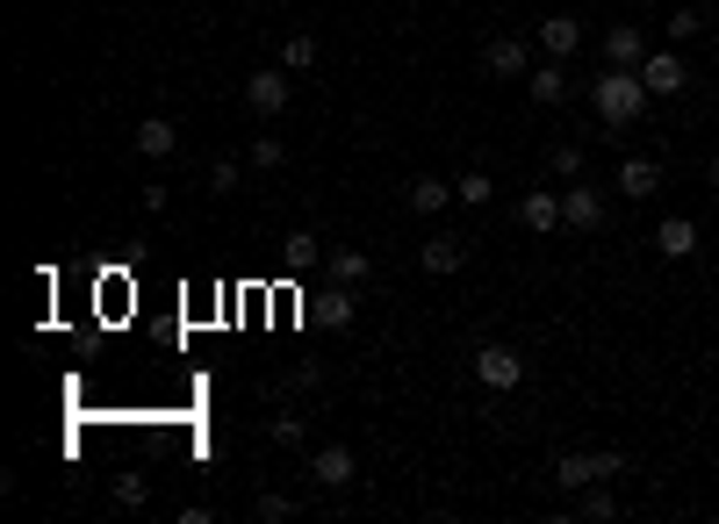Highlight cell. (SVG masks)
Segmentation results:
<instances>
[{"mask_svg": "<svg viewBox=\"0 0 719 524\" xmlns=\"http://www.w3.org/2000/svg\"><path fill=\"white\" fill-rule=\"evenodd\" d=\"M353 474H360L353 445L331 439V445H317V453H310V482H317V488H353Z\"/></svg>", "mask_w": 719, "mask_h": 524, "instance_id": "cell-7", "label": "cell"}, {"mask_svg": "<svg viewBox=\"0 0 719 524\" xmlns=\"http://www.w3.org/2000/svg\"><path fill=\"white\" fill-rule=\"evenodd\" d=\"M476 381L489 395H511V389H526V360L511 345H476Z\"/></svg>", "mask_w": 719, "mask_h": 524, "instance_id": "cell-4", "label": "cell"}, {"mask_svg": "<svg viewBox=\"0 0 719 524\" xmlns=\"http://www.w3.org/2000/svg\"><path fill=\"white\" fill-rule=\"evenodd\" d=\"M640 80H648V94H655V101H677L683 87H691V66L677 58V43H662V51L640 58Z\"/></svg>", "mask_w": 719, "mask_h": 524, "instance_id": "cell-5", "label": "cell"}, {"mask_svg": "<svg viewBox=\"0 0 719 524\" xmlns=\"http://www.w3.org/2000/svg\"><path fill=\"white\" fill-rule=\"evenodd\" d=\"M453 202H461V194H453L439 173H418V180L403 188V209H410V215H447Z\"/></svg>", "mask_w": 719, "mask_h": 524, "instance_id": "cell-11", "label": "cell"}, {"mask_svg": "<svg viewBox=\"0 0 719 524\" xmlns=\"http://www.w3.org/2000/svg\"><path fill=\"white\" fill-rule=\"evenodd\" d=\"M453 194H461V209H489V194H497V180H489L482 165H476V173H461V180H453Z\"/></svg>", "mask_w": 719, "mask_h": 524, "instance_id": "cell-25", "label": "cell"}, {"mask_svg": "<svg viewBox=\"0 0 719 524\" xmlns=\"http://www.w3.org/2000/svg\"><path fill=\"white\" fill-rule=\"evenodd\" d=\"M273 445H288V453H302V445H310V424H302L296 410H281V417H273Z\"/></svg>", "mask_w": 719, "mask_h": 524, "instance_id": "cell-28", "label": "cell"}, {"mask_svg": "<svg viewBox=\"0 0 719 524\" xmlns=\"http://www.w3.org/2000/svg\"><path fill=\"white\" fill-rule=\"evenodd\" d=\"M317 66V37L310 29H288L281 37V72H310Z\"/></svg>", "mask_w": 719, "mask_h": 524, "instance_id": "cell-21", "label": "cell"}, {"mask_svg": "<svg viewBox=\"0 0 719 524\" xmlns=\"http://www.w3.org/2000/svg\"><path fill=\"white\" fill-rule=\"evenodd\" d=\"M281 259H288V273H324V244H317V230H288Z\"/></svg>", "mask_w": 719, "mask_h": 524, "instance_id": "cell-19", "label": "cell"}, {"mask_svg": "<svg viewBox=\"0 0 719 524\" xmlns=\"http://www.w3.org/2000/svg\"><path fill=\"white\" fill-rule=\"evenodd\" d=\"M482 72H497V80H526V72H532V43L489 37V43H482Z\"/></svg>", "mask_w": 719, "mask_h": 524, "instance_id": "cell-9", "label": "cell"}, {"mask_svg": "<svg viewBox=\"0 0 719 524\" xmlns=\"http://www.w3.org/2000/svg\"><path fill=\"white\" fill-rule=\"evenodd\" d=\"M626 474V453L611 445H590V453H561L555 460V488H590V482H619Z\"/></svg>", "mask_w": 719, "mask_h": 524, "instance_id": "cell-2", "label": "cell"}, {"mask_svg": "<svg viewBox=\"0 0 719 524\" xmlns=\"http://www.w3.org/2000/svg\"><path fill=\"white\" fill-rule=\"evenodd\" d=\"M461 238H425L418 244V273H432V281H447V273H461Z\"/></svg>", "mask_w": 719, "mask_h": 524, "instance_id": "cell-17", "label": "cell"}, {"mask_svg": "<svg viewBox=\"0 0 719 524\" xmlns=\"http://www.w3.org/2000/svg\"><path fill=\"white\" fill-rule=\"evenodd\" d=\"M288 94H296V87H288V72H273V66H259L252 80H244V108H252V115H281L288 108Z\"/></svg>", "mask_w": 719, "mask_h": 524, "instance_id": "cell-8", "label": "cell"}, {"mask_svg": "<svg viewBox=\"0 0 719 524\" xmlns=\"http://www.w3.org/2000/svg\"><path fill=\"white\" fill-rule=\"evenodd\" d=\"M252 517H267V524H288V517H296V503H288V496H259V503H252Z\"/></svg>", "mask_w": 719, "mask_h": 524, "instance_id": "cell-30", "label": "cell"}, {"mask_svg": "<svg viewBox=\"0 0 719 524\" xmlns=\"http://www.w3.org/2000/svg\"><path fill=\"white\" fill-rule=\"evenodd\" d=\"M137 202H144V215H159L166 202H173V194H166V188H159V180H144V194H137Z\"/></svg>", "mask_w": 719, "mask_h": 524, "instance_id": "cell-32", "label": "cell"}, {"mask_svg": "<svg viewBox=\"0 0 719 524\" xmlns=\"http://www.w3.org/2000/svg\"><path fill=\"white\" fill-rule=\"evenodd\" d=\"M281 159H288L281 137H252V144H244V165H259V173H281Z\"/></svg>", "mask_w": 719, "mask_h": 524, "instance_id": "cell-24", "label": "cell"}, {"mask_svg": "<svg viewBox=\"0 0 719 524\" xmlns=\"http://www.w3.org/2000/svg\"><path fill=\"white\" fill-rule=\"evenodd\" d=\"M518 223H526V230H540V238H547V230H561V194H555V188L518 194Z\"/></svg>", "mask_w": 719, "mask_h": 524, "instance_id": "cell-14", "label": "cell"}, {"mask_svg": "<svg viewBox=\"0 0 719 524\" xmlns=\"http://www.w3.org/2000/svg\"><path fill=\"white\" fill-rule=\"evenodd\" d=\"M130 151H144V159H173V151H180V130L166 115H144V122H137V137H130Z\"/></svg>", "mask_w": 719, "mask_h": 524, "instance_id": "cell-16", "label": "cell"}, {"mask_svg": "<svg viewBox=\"0 0 719 524\" xmlns=\"http://www.w3.org/2000/svg\"><path fill=\"white\" fill-rule=\"evenodd\" d=\"M605 215H611V194L598 188V180H569L561 188V230H605Z\"/></svg>", "mask_w": 719, "mask_h": 524, "instance_id": "cell-3", "label": "cell"}, {"mask_svg": "<svg viewBox=\"0 0 719 524\" xmlns=\"http://www.w3.org/2000/svg\"><path fill=\"white\" fill-rule=\"evenodd\" d=\"M576 517H590V524H605V517H619V496H605L598 482L583 488V496H576Z\"/></svg>", "mask_w": 719, "mask_h": 524, "instance_id": "cell-26", "label": "cell"}, {"mask_svg": "<svg viewBox=\"0 0 719 524\" xmlns=\"http://www.w3.org/2000/svg\"><path fill=\"white\" fill-rule=\"evenodd\" d=\"M691 37H712V14L706 8H677V14H669V43H691Z\"/></svg>", "mask_w": 719, "mask_h": 524, "instance_id": "cell-23", "label": "cell"}, {"mask_svg": "<svg viewBox=\"0 0 719 524\" xmlns=\"http://www.w3.org/2000/svg\"><path fill=\"white\" fill-rule=\"evenodd\" d=\"M281 389H288V395H317V366H288Z\"/></svg>", "mask_w": 719, "mask_h": 524, "instance_id": "cell-31", "label": "cell"}, {"mask_svg": "<svg viewBox=\"0 0 719 524\" xmlns=\"http://www.w3.org/2000/svg\"><path fill=\"white\" fill-rule=\"evenodd\" d=\"M706 188L719 194V151H712V159H706Z\"/></svg>", "mask_w": 719, "mask_h": 524, "instance_id": "cell-33", "label": "cell"}, {"mask_svg": "<svg viewBox=\"0 0 719 524\" xmlns=\"http://www.w3.org/2000/svg\"><path fill=\"white\" fill-rule=\"evenodd\" d=\"M655 252L662 259H691L698 252V223L691 215H662V223H655Z\"/></svg>", "mask_w": 719, "mask_h": 524, "instance_id": "cell-15", "label": "cell"}, {"mask_svg": "<svg viewBox=\"0 0 719 524\" xmlns=\"http://www.w3.org/2000/svg\"><path fill=\"white\" fill-rule=\"evenodd\" d=\"M712 37H719V8H712Z\"/></svg>", "mask_w": 719, "mask_h": 524, "instance_id": "cell-34", "label": "cell"}, {"mask_svg": "<svg viewBox=\"0 0 719 524\" xmlns=\"http://www.w3.org/2000/svg\"><path fill=\"white\" fill-rule=\"evenodd\" d=\"M526 94H532V108H569L576 94H583V87L569 80V66H561V58H547V66L526 72Z\"/></svg>", "mask_w": 719, "mask_h": 524, "instance_id": "cell-6", "label": "cell"}, {"mask_svg": "<svg viewBox=\"0 0 719 524\" xmlns=\"http://www.w3.org/2000/svg\"><path fill=\"white\" fill-rule=\"evenodd\" d=\"M648 51H655V43L640 37V29H626V22H611V29H605V66H640Z\"/></svg>", "mask_w": 719, "mask_h": 524, "instance_id": "cell-18", "label": "cell"}, {"mask_svg": "<svg viewBox=\"0 0 719 524\" xmlns=\"http://www.w3.org/2000/svg\"><path fill=\"white\" fill-rule=\"evenodd\" d=\"M547 173H561V180H583V144L555 137V144H547Z\"/></svg>", "mask_w": 719, "mask_h": 524, "instance_id": "cell-22", "label": "cell"}, {"mask_svg": "<svg viewBox=\"0 0 719 524\" xmlns=\"http://www.w3.org/2000/svg\"><path fill=\"white\" fill-rule=\"evenodd\" d=\"M244 159H209V194H238Z\"/></svg>", "mask_w": 719, "mask_h": 524, "instance_id": "cell-29", "label": "cell"}, {"mask_svg": "<svg viewBox=\"0 0 719 524\" xmlns=\"http://www.w3.org/2000/svg\"><path fill=\"white\" fill-rule=\"evenodd\" d=\"M540 51L569 66V58L583 51V22H576V14H547V22H540Z\"/></svg>", "mask_w": 719, "mask_h": 524, "instance_id": "cell-12", "label": "cell"}, {"mask_svg": "<svg viewBox=\"0 0 719 524\" xmlns=\"http://www.w3.org/2000/svg\"><path fill=\"white\" fill-rule=\"evenodd\" d=\"M317 323H331V331H353V323H360L353 288H339V281H331V288H324V302H317Z\"/></svg>", "mask_w": 719, "mask_h": 524, "instance_id": "cell-20", "label": "cell"}, {"mask_svg": "<svg viewBox=\"0 0 719 524\" xmlns=\"http://www.w3.org/2000/svg\"><path fill=\"white\" fill-rule=\"evenodd\" d=\"M109 496L122 503V511H144V496H151V482H144V474H116V482H109Z\"/></svg>", "mask_w": 719, "mask_h": 524, "instance_id": "cell-27", "label": "cell"}, {"mask_svg": "<svg viewBox=\"0 0 719 524\" xmlns=\"http://www.w3.org/2000/svg\"><path fill=\"white\" fill-rule=\"evenodd\" d=\"M655 188H662V159H655V151H633V159H619V194H626V202H648Z\"/></svg>", "mask_w": 719, "mask_h": 524, "instance_id": "cell-10", "label": "cell"}, {"mask_svg": "<svg viewBox=\"0 0 719 524\" xmlns=\"http://www.w3.org/2000/svg\"><path fill=\"white\" fill-rule=\"evenodd\" d=\"M367 273H375V259H367L360 244H331V252H324V281H339V288H360Z\"/></svg>", "mask_w": 719, "mask_h": 524, "instance_id": "cell-13", "label": "cell"}, {"mask_svg": "<svg viewBox=\"0 0 719 524\" xmlns=\"http://www.w3.org/2000/svg\"><path fill=\"white\" fill-rule=\"evenodd\" d=\"M583 94H590V108H598L605 130H633V122L655 108L648 80H640V66H605L598 80H583Z\"/></svg>", "mask_w": 719, "mask_h": 524, "instance_id": "cell-1", "label": "cell"}]
</instances>
